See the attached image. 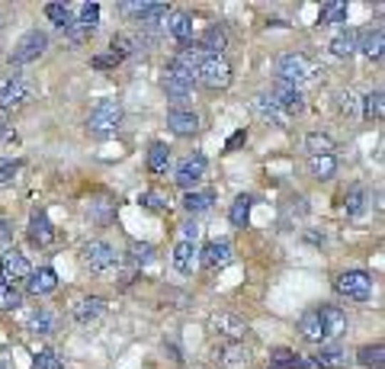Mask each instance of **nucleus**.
I'll list each match as a JSON object with an SVG mask.
<instances>
[{"label":"nucleus","mask_w":385,"mask_h":369,"mask_svg":"<svg viewBox=\"0 0 385 369\" xmlns=\"http://www.w3.org/2000/svg\"><path fill=\"white\" fill-rule=\"evenodd\" d=\"M318 74H321V65L302 52H289L276 61V80H286V84H292V87L312 84Z\"/></svg>","instance_id":"f257e3e1"},{"label":"nucleus","mask_w":385,"mask_h":369,"mask_svg":"<svg viewBox=\"0 0 385 369\" xmlns=\"http://www.w3.org/2000/svg\"><path fill=\"white\" fill-rule=\"evenodd\" d=\"M122 125V103L119 100H100L87 116V129L93 135H113Z\"/></svg>","instance_id":"f03ea898"},{"label":"nucleus","mask_w":385,"mask_h":369,"mask_svg":"<svg viewBox=\"0 0 385 369\" xmlns=\"http://www.w3.org/2000/svg\"><path fill=\"white\" fill-rule=\"evenodd\" d=\"M334 289H337V296L350 298V302H366L372 296V276L363 270H346L334 279Z\"/></svg>","instance_id":"7ed1b4c3"},{"label":"nucleus","mask_w":385,"mask_h":369,"mask_svg":"<svg viewBox=\"0 0 385 369\" xmlns=\"http://www.w3.org/2000/svg\"><path fill=\"white\" fill-rule=\"evenodd\" d=\"M160 84H164L167 100H173V103H183V100H190V97H192V87H196V78H192V74H186L183 68H177V65H170V61H167Z\"/></svg>","instance_id":"20e7f679"},{"label":"nucleus","mask_w":385,"mask_h":369,"mask_svg":"<svg viewBox=\"0 0 385 369\" xmlns=\"http://www.w3.org/2000/svg\"><path fill=\"white\" fill-rule=\"evenodd\" d=\"M45 48H48V36L45 33H38V29H32V33H26L23 39L16 42V48L10 52V65L13 68H19V65H29V61H36V58H42L45 55Z\"/></svg>","instance_id":"39448f33"},{"label":"nucleus","mask_w":385,"mask_h":369,"mask_svg":"<svg viewBox=\"0 0 385 369\" xmlns=\"http://www.w3.org/2000/svg\"><path fill=\"white\" fill-rule=\"evenodd\" d=\"M196 80L202 87H209V90H225L231 84V65L225 58H202Z\"/></svg>","instance_id":"423d86ee"},{"label":"nucleus","mask_w":385,"mask_h":369,"mask_svg":"<svg viewBox=\"0 0 385 369\" xmlns=\"http://www.w3.org/2000/svg\"><path fill=\"white\" fill-rule=\"evenodd\" d=\"M83 264L93 273H109L119 266V254H115L106 241H87V244H83Z\"/></svg>","instance_id":"0eeeda50"},{"label":"nucleus","mask_w":385,"mask_h":369,"mask_svg":"<svg viewBox=\"0 0 385 369\" xmlns=\"http://www.w3.org/2000/svg\"><path fill=\"white\" fill-rule=\"evenodd\" d=\"M205 167H209V161H205V155H199V151H192L190 157H183V161L177 164V174H173V183H177V187H183L186 193H190V189L196 187V183L205 177Z\"/></svg>","instance_id":"6e6552de"},{"label":"nucleus","mask_w":385,"mask_h":369,"mask_svg":"<svg viewBox=\"0 0 385 369\" xmlns=\"http://www.w3.org/2000/svg\"><path fill=\"white\" fill-rule=\"evenodd\" d=\"M29 273H32V266H29V260H26V254H19L16 247L4 251V257H0V283L16 286L19 279H26Z\"/></svg>","instance_id":"1a4fd4ad"},{"label":"nucleus","mask_w":385,"mask_h":369,"mask_svg":"<svg viewBox=\"0 0 385 369\" xmlns=\"http://www.w3.org/2000/svg\"><path fill=\"white\" fill-rule=\"evenodd\" d=\"M209 328L215 331L218 337H225V341H235L241 343L244 337H247V321H241L237 315H228V311H215V315L209 318Z\"/></svg>","instance_id":"9d476101"},{"label":"nucleus","mask_w":385,"mask_h":369,"mask_svg":"<svg viewBox=\"0 0 385 369\" xmlns=\"http://www.w3.org/2000/svg\"><path fill=\"white\" fill-rule=\"evenodd\" d=\"M270 100H273L276 106H279L286 116H292V113H302L305 110V100H302V90L292 84H286V80H273V87H270Z\"/></svg>","instance_id":"9b49d317"},{"label":"nucleus","mask_w":385,"mask_h":369,"mask_svg":"<svg viewBox=\"0 0 385 369\" xmlns=\"http://www.w3.org/2000/svg\"><path fill=\"white\" fill-rule=\"evenodd\" d=\"M231 260H235V247H231V241H209V244L199 251V266H205V270H222V266H228Z\"/></svg>","instance_id":"f8f14e48"},{"label":"nucleus","mask_w":385,"mask_h":369,"mask_svg":"<svg viewBox=\"0 0 385 369\" xmlns=\"http://www.w3.org/2000/svg\"><path fill=\"white\" fill-rule=\"evenodd\" d=\"M71 315H74V321L81 324V328H90V324H96L103 315H106V298H100V296L77 298L74 308H71Z\"/></svg>","instance_id":"ddd939ff"},{"label":"nucleus","mask_w":385,"mask_h":369,"mask_svg":"<svg viewBox=\"0 0 385 369\" xmlns=\"http://www.w3.org/2000/svg\"><path fill=\"white\" fill-rule=\"evenodd\" d=\"M318 321H321V331H324V341H337V337L346 334V315L337 305H321Z\"/></svg>","instance_id":"4468645a"},{"label":"nucleus","mask_w":385,"mask_h":369,"mask_svg":"<svg viewBox=\"0 0 385 369\" xmlns=\"http://www.w3.org/2000/svg\"><path fill=\"white\" fill-rule=\"evenodd\" d=\"M29 84L26 80H19V78H13V80H6V84H0V113H13V110H19V106L29 100Z\"/></svg>","instance_id":"2eb2a0df"},{"label":"nucleus","mask_w":385,"mask_h":369,"mask_svg":"<svg viewBox=\"0 0 385 369\" xmlns=\"http://www.w3.org/2000/svg\"><path fill=\"white\" fill-rule=\"evenodd\" d=\"M215 363L225 369H241L250 363V350L244 343H235V341H225L215 347Z\"/></svg>","instance_id":"dca6fc26"},{"label":"nucleus","mask_w":385,"mask_h":369,"mask_svg":"<svg viewBox=\"0 0 385 369\" xmlns=\"http://www.w3.org/2000/svg\"><path fill=\"white\" fill-rule=\"evenodd\" d=\"M192 46H196V52L202 55V58H222V52L228 48V36H225V29L209 26L202 33V39L192 42Z\"/></svg>","instance_id":"f3484780"},{"label":"nucleus","mask_w":385,"mask_h":369,"mask_svg":"<svg viewBox=\"0 0 385 369\" xmlns=\"http://www.w3.org/2000/svg\"><path fill=\"white\" fill-rule=\"evenodd\" d=\"M250 113H254L260 123H267V125H286V119H289L286 113H282L279 106L267 97V93H257V97L250 100Z\"/></svg>","instance_id":"a211bd4d"},{"label":"nucleus","mask_w":385,"mask_h":369,"mask_svg":"<svg viewBox=\"0 0 385 369\" xmlns=\"http://www.w3.org/2000/svg\"><path fill=\"white\" fill-rule=\"evenodd\" d=\"M29 241L36 247H48L51 241H55V225L48 222V215H45L42 209H36V212L29 215Z\"/></svg>","instance_id":"6ab92c4d"},{"label":"nucleus","mask_w":385,"mask_h":369,"mask_svg":"<svg viewBox=\"0 0 385 369\" xmlns=\"http://www.w3.org/2000/svg\"><path fill=\"white\" fill-rule=\"evenodd\" d=\"M164 29H167V36H170L180 48L192 42V20H190V14H180V10H177V14H170V16H167V23H164Z\"/></svg>","instance_id":"aec40b11"},{"label":"nucleus","mask_w":385,"mask_h":369,"mask_svg":"<svg viewBox=\"0 0 385 369\" xmlns=\"http://www.w3.org/2000/svg\"><path fill=\"white\" fill-rule=\"evenodd\" d=\"M167 129L173 132V135H196L199 132V116L192 110H170L167 113Z\"/></svg>","instance_id":"412c9836"},{"label":"nucleus","mask_w":385,"mask_h":369,"mask_svg":"<svg viewBox=\"0 0 385 369\" xmlns=\"http://www.w3.org/2000/svg\"><path fill=\"white\" fill-rule=\"evenodd\" d=\"M58 289V276L51 266H42V270H32L29 276H26V292H32V296H48V292Z\"/></svg>","instance_id":"4be33fe9"},{"label":"nucleus","mask_w":385,"mask_h":369,"mask_svg":"<svg viewBox=\"0 0 385 369\" xmlns=\"http://www.w3.org/2000/svg\"><path fill=\"white\" fill-rule=\"evenodd\" d=\"M270 369H318V366H314V360H305V356L292 353L286 347H276L270 353Z\"/></svg>","instance_id":"5701e85b"},{"label":"nucleus","mask_w":385,"mask_h":369,"mask_svg":"<svg viewBox=\"0 0 385 369\" xmlns=\"http://www.w3.org/2000/svg\"><path fill=\"white\" fill-rule=\"evenodd\" d=\"M356 42H359V33L350 26H344L340 33L331 36V42H327V48H331L334 58H350L353 52H356Z\"/></svg>","instance_id":"b1692460"},{"label":"nucleus","mask_w":385,"mask_h":369,"mask_svg":"<svg viewBox=\"0 0 385 369\" xmlns=\"http://www.w3.org/2000/svg\"><path fill=\"white\" fill-rule=\"evenodd\" d=\"M170 260H173V266H177L180 273H192L199 266V247L190 244V241H177Z\"/></svg>","instance_id":"393cba45"},{"label":"nucleus","mask_w":385,"mask_h":369,"mask_svg":"<svg viewBox=\"0 0 385 369\" xmlns=\"http://www.w3.org/2000/svg\"><path fill=\"white\" fill-rule=\"evenodd\" d=\"M382 46H385L382 26H376V29H366V33L359 36V42H356V52H363L366 58L379 61V58H382Z\"/></svg>","instance_id":"a878e982"},{"label":"nucleus","mask_w":385,"mask_h":369,"mask_svg":"<svg viewBox=\"0 0 385 369\" xmlns=\"http://www.w3.org/2000/svg\"><path fill=\"white\" fill-rule=\"evenodd\" d=\"M299 334L305 337L308 343H324V331H321V321H318V308L302 311V318H299Z\"/></svg>","instance_id":"bb28decb"},{"label":"nucleus","mask_w":385,"mask_h":369,"mask_svg":"<svg viewBox=\"0 0 385 369\" xmlns=\"http://www.w3.org/2000/svg\"><path fill=\"white\" fill-rule=\"evenodd\" d=\"M314 366L318 369H344L346 366V353L334 343H321L318 356H314Z\"/></svg>","instance_id":"cd10ccee"},{"label":"nucleus","mask_w":385,"mask_h":369,"mask_svg":"<svg viewBox=\"0 0 385 369\" xmlns=\"http://www.w3.org/2000/svg\"><path fill=\"white\" fill-rule=\"evenodd\" d=\"M212 202H215V193H212V189H190V193L183 196V209H186L190 215L209 212Z\"/></svg>","instance_id":"c85d7f7f"},{"label":"nucleus","mask_w":385,"mask_h":369,"mask_svg":"<svg viewBox=\"0 0 385 369\" xmlns=\"http://www.w3.org/2000/svg\"><path fill=\"white\" fill-rule=\"evenodd\" d=\"M308 170L314 180H331L337 174V157L334 155H312L308 157Z\"/></svg>","instance_id":"c756f323"},{"label":"nucleus","mask_w":385,"mask_h":369,"mask_svg":"<svg viewBox=\"0 0 385 369\" xmlns=\"http://www.w3.org/2000/svg\"><path fill=\"white\" fill-rule=\"evenodd\" d=\"M318 23H324V26H340V23H346V4L344 0H327V4H321Z\"/></svg>","instance_id":"7c9ffc66"},{"label":"nucleus","mask_w":385,"mask_h":369,"mask_svg":"<svg viewBox=\"0 0 385 369\" xmlns=\"http://www.w3.org/2000/svg\"><path fill=\"white\" fill-rule=\"evenodd\" d=\"M356 363L366 369H382L385 366V347L382 343H366V347H359Z\"/></svg>","instance_id":"2f4dec72"},{"label":"nucleus","mask_w":385,"mask_h":369,"mask_svg":"<svg viewBox=\"0 0 385 369\" xmlns=\"http://www.w3.org/2000/svg\"><path fill=\"white\" fill-rule=\"evenodd\" d=\"M167 167H170V148L154 142L151 148H148V170H151V174H167Z\"/></svg>","instance_id":"473e14b6"},{"label":"nucleus","mask_w":385,"mask_h":369,"mask_svg":"<svg viewBox=\"0 0 385 369\" xmlns=\"http://www.w3.org/2000/svg\"><path fill=\"white\" fill-rule=\"evenodd\" d=\"M109 55H113L115 61H125L132 58V55H138V48H135V39L125 33H115L113 39H109Z\"/></svg>","instance_id":"72a5a7b5"},{"label":"nucleus","mask_w":385,"mask_h":369,"mask_svg":"<svg viewBox=\"0 0 385 369\" xmlns=\"http://www.w3.org/2000/svg\"><path fill=\"white\" fill-rule=\"evenodd\" d=\"M154 257H158V251H154V244H148V241H132V247H128V260H132L135 270L154 264Z\"/></svg>","instance_id":"f704fd0d"},{"label":"nucleus","mask_w":385,"mask_h":369,"mask_svg":"<svg viewBox=\"0 0 385 369\" xmlns=\"http://www.w3.org/2000/svg\"><path fill=\"white\" fill-rule=\"evenodd\" d=\"M77 26L87 29V33H93L96 26H100V4H81L77 7Z\"/></svg>","instance_id":"c9c22d12"},{"label":"nucleus","mask_w":385,"mask_h":369,"mask_svg":"<svg viewBox=\"0 0 385 369\" xmlns=\"http://www.w3.org/2000/svg\"><path fill=\"white\" fill-rule=\"evenodd\" d=\"M250 206H254V199H250V196H237V199L231 202V212H228L231 225H235V228H244V225H247Z\"/></svg>","instance_id":"e433bc0d"},{"label":"nucleus","mask_w":385,"mask_h":369,"mask_svg":"<svg viewBox=\"0 0 385 369\" xmlns=\"http://www.w3.org/2000/svg\"><path fill=\"white\" fill-rule=\"evenodd\" d=\"M29 328L36 331V334H55V328H58V318L51 315L48 308H38L36 315L29 318Z\"/></svg>","instance_id":"4c0bfd02"},{"label":"nucleus","mask_w":385,"mask_h":369,"mask_svg":"<svg viewBox=\"0 0 385 369\" xmlns=\"http://www.w3.org/2000/svg\"><path fill=\"white\" fill-rule=\"evenodd\" d=\"M366 202H369V193H366L363 187H353L350 193H346V215H363L366 212Z\"/></svg>","instance_id":"58836bf2"},{"label":"nucleus","mask_w":385,"mask_h":369,"mask_svg":"<svg viewBox=\"0 0 385 369\" xmlns=\"http://www.w3.org/2000/svg\"><path fill=\"white\" fill-rule=\"evenodd\" d=\"M141 206L151 209V212H167L170 209V196L160 193V189H148V193H141Z\"/></svg>","instance_id":"ea45409f"},{"label":"nucleus","mask_w":385,"mask_h":369,"mask_svg":"<svg viewBox=\"0 0 385 369\" xmlns=\"http://www.w3.org/2000/svg\"><path fill=\"white\" fill-rule=\"evenodd\" d=\"M32 369H64V360L58 356V350L45 347L36 353V360H32Z\"/></svg>","instance_id":"a19ab883"},{"label":"nucleus","mask_w":385,"mask_h":369,"mask_svg":"<svg viewBox=\"0 0 385 369\" xmlns=\"http://www.w3.org/2000/svg\"><path fill=\"white\" fill-rule=\"evenodd\" d=\"M45 16H48V20L55 23L58 29H64L71 20H74V16H71V7H68V4H45Z\"/></svg>","instance_id":"79ce46f5"},{"label":"nucleus","mask_w":385,"mask_h":369,"mask_svg":"<svg viewBox=\"0 0 385 369\" xmlns=\"http://www.w3.org/2000/svg\"><path fill=\"white\" fill-rule=\"evenodd\" d=\"M359 103H363V116H366V119H376V123L382 119V90L366 93Z\"/></svg>","instance_id":"37998d69"},{"label":"nucleus","mask_w":385,"mask_h":369,"mask_svg":"<svg viewBox=\"0 0 385 369\" xmlns=\"http://www.w3.org/2000/svg\"><path fill=\"white\" fill-rule=\"evenodd\" d=\"M337 110H340V116H346V119H356L359 116V97L353 90H344L337 97Z\"/></svg>","instance_id":"c03bdc74"},{"label":"nucleus","mask_w":385,"mask_h":369,"mask_svg":"<svg viewBox=\"0 0 385 369\" xmlns=\"http://www.w3.org/2000/svg\"><path fill=\"white\" fill-rule=\"evenodd\" d=\"M305 148L312 151V155H331V151H334V142H331V135H321V132H312V135L305 138Z\"/></svg>","instance_id":"a18cd8bd"},{"label":"nucleus","mask_w":385,"mask_h":369,"mask_svg":"<svg viewBox=\"0 0 385 369\" xmlns=\"http://www.w3.org/2000/svg\"><path fill=\"white\" fill-rule=\"evenodd\" d=\"M19 302H23V292H19L16 286H6V283H0V311H10V308H16Z\"/></svg>","instance_id":"49530a36"},{"label":"nucleus","mask_w":385,"mask_h":369,"mask_svg":"<svg viewBox=\"0 0 385 369\" xmlns=\"http://www.w3.org/2000/svg\"><path fill=\"white\" fill-rule=\"evenodd\" d=\"M64 39H68L71 46H83V42L90 39V33H87V29H81L74 20H71L68 26H64Z\"/></svg>","instance_id":"de8ad7c7"},{"label":"nucleus","mask_w":385,"mask_h":369,"mask_svg":"<svg viewBox=\"0 0 385 369\" xmlns=\"http://www.w3.org/2000/svg\"><path fill=\"white\" fill-rule=\"evenodd\" d=\"M180 234H183L180 241H190V244H196L199 234H202V228H199L196 222H183V225H180Z\"/></svg>","instance_id":"09e8293b"},{"label":"nucleus","mask_w":385,"mask_h":369,"mask_svg":"<svg viewBox=\"0 0 385 369\" xmlns=\"http://www.w3.org/2000/svg\"><path fill=\"white\" fill-rule=\"evenodd\" d=\"M16 174H19V164H16V161H13V164H4V167H0V187L13 183V180H16Z\"/></svg>","instance_id":"8fccbe9b"},{"label":"nucleus","mask_w":385,"mask_h":369,"mask_svg":"<svg viewBox=\"0 0 385 369\" xmlns=\"http://www.w3.org/2000/svg\"><path fill=\"white\" fill-rule=\"evenodd\" d=\"M90 65H93V68H100V71H106V68H115V65H119V61H115L113 55H96V58L90 61Z\"/></svg>","instance_id":"3c124183"},{"label":"nucleus","mask_w":385,"mask_h":369,"mask_svg":"<svg viewBox=\"0 0 385 369\" xmlns=\"http://www.w3.org/2000/svg\"><path fill=\"white\" fill-rule=\"evenodd\" d=\"M10 138H16V135H13V129H10V125H6V123H0V145H4V142H10Z\"/></svg>","instance_id":"603ef678"},{"label":"nucleus","mask_w":385,"mask_h":369,"mask_svg":"<svg viewBox=\"0 0 385 369\" xmlns=\"http://www.w3.org/2000/svg\"><path fill=\"white\" fill-rule=\"evenodd\" d=\"M244 138H247V135H244V132H235V135L228 138V151H231V148H237V145H241Z\"/></svg>","instance_id":"864d4df0"},{"label":"nucleus","mask_w":385,"mask_h":369,"mask_svg":"<svg viewBox=\"0 0 385 369\" xmlns=\"http://www.w3.org/2000/svg\"><path fill=\"white\" fill-rule=\"evenodd\" d=\"M164 350H167V353H170V360H173V363H180V360H183V356H180V350L173 347V343H164Z\"/></svg>","instance_id":"5fc2aeb1"},{"label":"nucleus","mask_w":385,"mask_h":369,"mask_svg":"<svg viewBox=\"0 0 385 369\" xmlns=\"http://www.w3.org/2000/svg\"><path fill=\"white\" fill-rule=\"evenodd\" d=\"M0 369H4V363H0Z\"/></svg>","instance_id":"6e6d98bb"}]
</instances>
